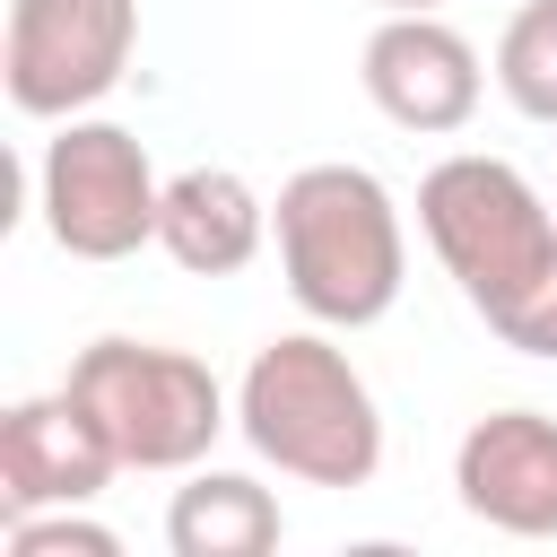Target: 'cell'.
Segmentation results:
<instances>
[{
    "mask_svg": "<svg viewBox=\"0 0 557 557\" xmlns=\"http://www.w3.org/2000/svg\"><path fill=\"white\" fill-rule=\"evenodd\" d=\"M357 78H366L374 113L400 122V131H418V139L461 131V122L479 113V87H487V78H479V44H470L461 26H444L435 9H392V17L366 35Z\"/></svg>",
    "mask_w": 557,
    "mask_h": 557,
    "instance_id": "obj_8",
    "label": "cell"
},
{
    "mask_svg": "<svg viewBox=\"0 0 557 557\" xmlns=\"http://www.w3.org/2000/svg\"><path fill=\"white\" fill-rule=\"evenodd\" d=\"M157 200H165V183H157L139 131L96 122V113L52 122V139L35 157V209L70 261H131L139 244H157Z\"/></svg>",
    "mask_w": 557,
    "mask_h": 557,
    "instance_id": "obj_5",
    "label": "cell"
},
{
    "mask_svg": "<svg viewBox=\"0 0 557 557\" xmlns=\"http://www.w3.org/2000/svg\"><path fill=\"white\" fill-rule=\"evenodd\" d=\"M418 235L505 348L557 357V209L513 157H435L418 183Z\"/></svg>",
    "mask_w": 557,
    "mask_h": 557,
    "instance_id": "obj_1",
    "label": "cell"
},
{
    "mask_svg": "<svg viewBox=\"0 0 557 557\" xmlns=\"http://www.w3.org/2000/svg\"><path fill=\"white\" fill-rule=\"evenodd\" d=\"M235 435L305 487H366L383 470L374 383L348 366L331 331H278L252 348L235 383Z\"/></svg>",
    "mask_w": 557,
    "mask_h": 557,
    "instance_id": "obj_3",
    "label": "cell"
},
{
    "mask_svg": "<svg viewBox=\"0 0 557 557\" xmlns=\"http://www.w3.org/2000/svg\"><path fill=\"white\" fill-rule=\"evenodd\" d=\"M61 383L96 409V426H104L113 453H122V470H200L209 444L235 426L226 383H218L191 348H165V339H122V331H104V339H87V348L70 357Z\"/></svg>",
    "mask_w": 557,
    "mask_h": 557,
    "instance_id": "obj_4",
    "label": "cell"
},
{
    "mask_svg": "<svg viewBox=\"0 0 557 557\" xmlns=\"http://www.w3.org/2000/svg\"><path fill=\"white\" fill-rule=\"evenodd\" d=\"M9 557H122V531L87 522L78 505H52V513H17L9 522Z\"/></svg>",
    "mask_w": 557,
    "mask_h": 557,
    "instance_id": "obj_13",
    "label": "cell"
},
{
    "mask_svg": "<svg viewBox=\"0 0 557 557\" xmlns=\"http://www.w3.org/2000/svg\"><path fill=\"white\" fill-rule=\"evenodd\" d=\"M113 470H122V453L70 383L0 409V513L9 522L52 513V505H96L113 487Z\"/></svg>",
    "mask_w": 557,
    "mask_h": 557,
    "instance_id": "obj_7",
    "label": "cell"
},
{
    "mask_svg": "<svg viewBox=\"0 0 557 557\" xmlns=\"http://www.w3.org/2000/svg\"><path fill=\"white\" fill-rule=\"evenodd\" d=\"M496 87L522 122L557 131V0H522L496 35Z\"/></svg>",
    "mask_w": 557,
    "mask_h": 557,
    "instance_id": "obj_12",
    "label": "cell"
},
{
    "mask_svg": "<svg viewBox=\"0 0 557 557\" xmlns=\"http://www.w3.org/2000/svg\"><path fill=\"white\" fill-rule=\"evenodd\" d=\"M270 244V200L235 165H183L157 200V252L191 278H235Z\"/></svg>",
    "mask_w": 557,
    "mask_h": 557,
    "instance_id": "obj_10",
    "label": "cell"
},
{
    "mask_svg": "<svg viewBox=\"0 0 557 557\" xmlns=\"http://www.w3.org/2000/svg\"><path fill=\"white\" fill-rule=\"evenodd\" d=\"M270 235H278V278L305 322L366 331L400 305L409 226H400V200L374 165H348V157L296 165L270 200Z\"/></svg>",
    "mask_w": 557,
    "mask_h": 557,
    "instance_id": "obj_2",
    "label": "cell"
},
{
    "mask_svg": "<svg viewBox=\"0 0 557 557\" xmlns=\"http://www.w3.org/2000/svg\"><path fill=\"white\" fill-rule=\"evenodd\" d=\"M453 496L470 522H487L505 540H557V418L487 409L453 444Z\"/></svg>",
    "mask_w": 557,
    "mask_h": 557,
    "instance_id": "obj_9",
    "label": "cell"
},
{
    "mask_svg": "<svg viewBox=\"0 0 557 557\" xmlns=\"http://www.w3.org/2000/svg\"><path fill=\"white\" fill-rule=\"evenodd\" d=\"M131 44H139V0H9V35H0L9 104L26 122H70L122 87Z\"/></svg>",
    "mask_w": 557,
    "mask_h": 557,
    "instance_id": "obj_6",
    "label": "cell"
},
{
    "mask_svg": "<svg viewBox=\"0 0 557 557\" xmlns=\"http://www.w3.org/2000/svg\"><path fill=\"white\" fill-rule=\"evenodd\" d=\"M278 531H287L278 496H270L261 479L209 470V461H200V470L174 487V505H165V548H174V557H270Z\"/></svg>",
    "mask_w": 557,
    "mask_h": 557,
    "instance_id": "obj_11",
    "label": "cell"
},
{
    "mask_svg": "<svg viewBox=\"0 0 557 557\" xmlns=\"http://www.w3.org/2000/svg\"><path fill=\"white\" fill-rule=\"evenodd\" d=\"M374 9H383V17H392V9H444V0H374Z\"/></svg>",
    "mask_w": 557,
    "mask_h": 557,
    "instance_id": "obj_14",
    "label": "cell"
}]
</instances>
